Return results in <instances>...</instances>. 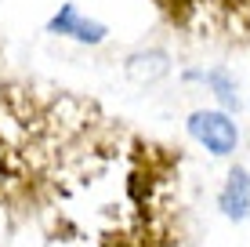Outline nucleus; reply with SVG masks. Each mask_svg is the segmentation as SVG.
Returning <instances> with one entry per match:
<instances>
[{
	"label": "nucleus",
	"instance_id": "obj_1",
	"mask_svg": "<svg viewBox=\"0 0 250 247\" xmlns=\"http://www.w3.org/2000/svg\"><path fill=\"white\" fill-rule=\"evenodd\" d=\"M170 22L200 25L229 40L250 44V0H156Z\"/></svg>",
	"mask_w": 250,
	"mask_h": 247
},
{
	"label": "nucleus",
	"instance_id": "obj_2",
	"mask_svg": "<svg viewBox=\"0 0 250 247\" xmlns=\"http://www.w3.org/2000/svg\"><path fill=\"white\" fill-rule=\"evenodd\" d=\"M188 135L210 157H232L239 146V127L221 109H196V113H188Z\"/></svg>",
	"mask_w": 250,
	"mask_h": 247
},
{
	"label": "nucleus",
	"instance_id": "obj_3",
	"mask_svg": "<svg viewBox=\"0 0 250 247\" xmlns=\"http://www.w3.org/2000/svg\"><path fill=\"white\" fill-rule=\"evenodd\" d=\"M47 33H51V37L76 40V44H87V47H98V44H105L109 25L98 22V19H87L76 4H62V7L47 19Z\"/></svg>",
	"mask_w": 250,
	"mask_h": 247
},
{
	"label": "nucleus",
	"instance_id": "obj_4",
	"mask_svg": "<svg viewBox=\"0 0 250 247\" xmlns=\"http://www.w3.org/2000/svg\"><path fill=\"white\" fill-rule=\"evenodd\" d=\"M218 207L232 222H243L250 215V171L243 164H236L225 175V185H221V193H218Z\"/></svg>",
	"mask_w": 250,
	"mask_h": 247
},
{
	"label": "nucleus",
	"instance_id": "obj_5",
	"mask_svg": "<svg viewBox=\"0 0 250 247\" xmlns=\"http://www.w3.org/2000/svg\"><path fill=\"white\" fill-rule=\"evenodd\" d=\"M188 76H196V80H207L214 88V95L221 98V106L225 109H232L236 113L239 109V95H236V80L225 73V69H210V73H188Z\"/></svg>",
	"mask_w": 250,
	"mask_h": 247
}]
</instances>
